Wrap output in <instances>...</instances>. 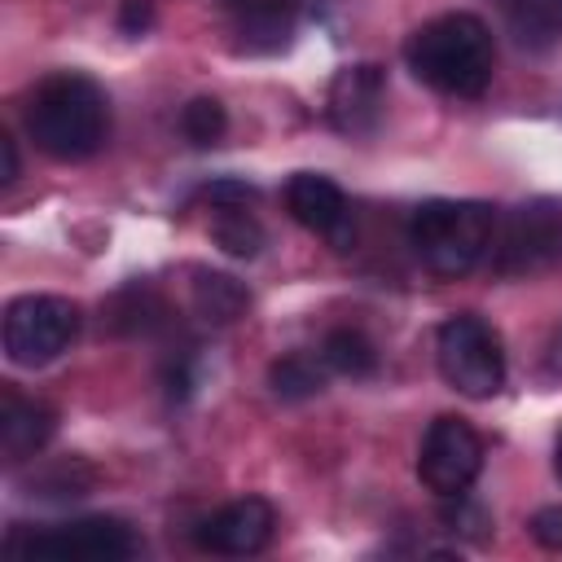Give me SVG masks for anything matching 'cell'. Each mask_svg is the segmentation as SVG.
Listing matches in <instances>:
<instances>
[{
  "mask_svg": "<svg viewBox=\"0 0 562 562\" xmlns=\"http://www.w3.org/2000/svg\"><path fill=\"white\" fill-rule=\"evenodd\" d=\"M26 132L40 154L57 162L92 158L110 136V101L97 79L79 70H57L26 97Z\"/></svg>",
  "mask_w": 562,
  "mask_h": 562,
  "instance_id": "obj_1",
  "label": "cell"
},
{
  "mask_svg": "<svg viewBox=\"0 0 562 562\" xmlns=\"http://www.w3.org/2000/svg\"><path fill=\"white\" fill-rule=\"evenodd\" d=\"M408 70L443 97H483L496 70V44L483 18L439 13L404 40Z\"/></svg>",
  "mask_w": 562,
  "mask_h": 562,
  "instance_id": "obj_2",
  "label": "cell"
},
{
  "mask_svg": "<svg viewBox=\"0 0 562 562\" xmlns=\"http://www.w3.org/2000/svg\"><path fill=\"white\" fill-rule=\"evenodd\" d=\"M496 206L430 198L408 215V246L435 277H465L483 263L496 237Z\"/></svg>",
  "mask_w": 562,
  "mask_h": 562,
  "instance_id": "obj_3",
  "label": "cell"
},
{
  "mask_svg": "<svg viewBox=\"0 0 562 562\" xmlns=\"http://www.w3.org/2000/svg\"><path fill=\"white\" fill-rule=\"evenodd\" d=\"M435 360L439 373L452 391L470 395V400H492L505 386V347L501 334L474 316V312H457L439 325L435 334Z\"/></svg>",
  "mask_w": 562,
  "mask_h": 562,
  "instance_id": "obj_4",
  "label": "cell"
},
{
  "mask_svg": "<svg viewBox=\"0 0 562 562\" xmlns=\"http://www.w3.org/2000/svg\"><path fill=\"white\" fill-rule=\"evenodd\" d=\"M79 338V307L61 294H22L4 307V356L22 369H40L70 351Z\"/></svg>",
  "mask_w": 562,
  "mask_h": 562,
  "instance_id": "obj_5",
  "label": "cell"
},
{
  "mask_svg": "<svg viewBox=\"0 0 562 562\" xmlns=\"http://www.w3.org/2000/svg\"><path fill=\"white\" fill-rule=\"evenodd\" d=\"M9 553L18 558H57V562H119L132 558L140 544L132 536V527L123 518H75L61 527H44V531H13L4 540Z\"/></svg>",
  "mask_w": 562,
  "mask_h": 562,
  "instance_id": "obj_6",
  "label": "cell"
},
{
  "mask_svg": "<svg viewBox=\"0 0 562 562\" xmlns=\"http://www.w3.org/2000/svg\"><path fill=\"white\" fill-rule=\"evenodd\" d=\"M492 268L501 277H531L562 263V206L540 198L518 206L492 237Z\"/></svg>",
  "mask_w": 562,
  "mask_h": 562,
  "instance_id": "obj_7",
  "label": "cell"
},
{
  "mask_svg": "<svg viewBox=\"0 0 562 562\" xmlns=\"http://www.w3.org/2000/svg\"><path fill=\"white\" fill-rule=\"evenodd\" d=\"M483 470V439L474 435V426L465 417H435L422 435V448H417V479L426 492H435L439 501H452L461 492L474 487Z\"/></svg>",
  "mask_w": 562,
  "mask_h": 562,
  "instance_id": "obj_8",
  "label": "cell"
},
{
  "mask_svg": "<svg viewBox=\"0 0 562 562\" xmlns=\"http://www.w3.org/2000/svg\"><path fill=\"white\" fill-rule=\"evenodd\" d=\"M285 206H290V215L307 233L325 237L334 250H347L351 246V237H356V228H351V202H347V193L329 176H321V171H294L290 184H285Z\"/></svg>",
  "mask_w": 562,
  "mask_h": 562,
  "instance_id": "obj_9",
  "label": "cell"
},
{
  "mask_svg": "<svg viewBox=\"0 0 562 562\" xmlns=\"http://www.w3.org/2000/svg\"><path fill=\"white\" fill-rule=\"evenodd\" d=\"M382 105H386V75L373 61L342 66L325 97V114L342 136H369L382 119Z\"/></svg>",
  "mask_w": 562,
  "mask_h": 562,
  "instance_id": "obj_10",
  "label": "cell"
},
{
  "mask_svg": "<svg viewBox=\"0 0 562 562\" xmlns=\"http://www.w3.org/2000/svg\"><path fill=\"white\" fill-rule=\"evenodd\" d=\"M272 527H277L272 505L263 496H241L198 522V544L224 558H246L272 540Z\"/></svg>",
  "mask_w": 562,
  "mask_h": 562,
  "instance_id": "obj_11",
  "label": "cell"
},
{
  "mask_svg": "<svg viewBox=\"0 0 562 562\" xmlns=\"http://www.w3.org/2000/svg\"><path fill=\"white\" fill-rule=\"evenodd\" d=\"M220 4L250 53H272L290 40L299 13L312 9L316 0H220Z\"/></svg>",
  "mask_w": 562,
  "mask_h": 562,
  "instance_id": "obj_12",
  "label": "cell"
},
{
  "mask_svg": "<svg viewBox=\"0 0 562 562\" xmlns=\"http://www.w3.org/2000/svg\"><path fill=\"white\" fill-rule=\"evenodd\" d=\"M57 430V413L40 400H26L18 391H4L0 400V452L4 461H31Z\"/></svg>",
  "mask_w": 562,
  "mask_h": 562,
  "instance_id": "obj_13",
  "label": "cell"
},
{
  "mask_svg": "<svg viewBox=\"0 0 562 562\" xmlns=\"http://www.w3.org/2000/svg\"><path fill=\"white\" fill-rule=\"evenodd\" d=\"M509 35L527 53H544L562 44V0H501Z\"/></svg>",
  "mask_w": 562,
  "mask_h": 562,
  "instance_id": "obj_14",
  "label": "cell"
},
{
  "mask_svg": "<svg viewBox=\"0 0 562 562\" xmlns=\"http://www.w3.org/2000/svg\"><path fill=\"white\" fill-rule=\"evenodd\" d=\"M246 303H250V294L233 277H224V272H198V281H193V307H198L202 321L228 325V321H237L246 312Z\"/></svg>",
  "mask_w": 562,
  "mask_h": 562,
  "instance_id": "obj_15",
  "label": "cell"
},
{
  "mask_svg": "<svg viewBox=\"0 0 562 562\" xmlns=\"http://www.w3.org/2000/svg\"><path fill=\"white\" fill-rule=\"evenodd\" d=\"M321 360L342 378H369L378 369V351L360 329H329L321 342Z\"/></svg>",
  "mask_w": 562,
  "mask_h": 562,
  "instance_id": "obj_16",
  "label": "cell"
},
{
  "mask_svg": "<svg viewBox=\"0 0 562 562\" xmlns=\"http://www.w3.org/2000/svg\"><path fill=\"white\" fill-rule=\"evenodd\" d=\"M246 206H250V202L215 206V220H211V237H215L228 255H237V259H250V255H259V246H263V228H259V220H255Z\"/></svg>",
  "mask_w": 562,
  "mask_h": 562,
  "instance_id": "obj_17",
  "label": "cell"
},
{
  "mask_svg": "<svg viewBox=\"0 0 562 562\" xmlns=\"http://www.w3.org/2000/svg\"><path fill=\"white\" fill-rule=\"evenodd\" d=\"M110 312H114L110 321H114L119 329H127V334H149L154 325H162V321H167V303H162L154 290H140V285H132V290L114 294Z\"/></svg>",
  "mask_w": 562,
  "mask_h": 562,
  "instance_id": "obj_18",
  "label": "cell"
},
{
  "mask_svg": "<svg viewBox=\"0 0 562 562\" xmlns=\"http://www.w3.org/2000/svg\"><path fill=\"white\" fill-rule=\"evenodd\" d=\"M268 386L281 395V400H307L325 386V373L312 356H281L272 369H268Z\"/></svg>",
  "mask_w": 562,
  "mask_h": 562,
  "instance_id": "obj_19",
  "label": "cell"
},
{
  "mask_svg": "<svg viewBox=\"0 0 562 562\" xmlns=\"http://www.w3.org/2000/svg\"><path fill=\"white\" fill-rule=\"evenodd\" d=\"M228 119H224V105L215 97H193L184 110H180V132L193 140V145H215L224 136Z\"/></svg>",
  "mask_w": 562,
  "mask_h": 562,
  "instance_id": "obj_20",
  "label": "cell"
},
{
  "mask_svg": "<svg viewBox=\"0 0 562 562\" xmlns=\"http://www.w3.org/2000/svg\"><path fill=\"white\" fill-rule=\"evenodd\" d=\"M531 536H536V544H544V549H562V505H544V509H536V518H531Z\"/></svg>",
  "mask_w": 562,
  "mask_h": 562,
  "instance_id": "obj_21",
  "label": "cell"
},
{
  "mask_svg": "<svg viewBox=\"0 0 562 562\" xmlns=\"http://www.w3.org/2000/svg\"><path fill=\"white\" fill-rule=\"evenodd\" d=\"M154 26V0H123L119 9V31L123 35H145Z\"/></svg>",
  "mask_w": 562,
  "mask_h": 562,
  "instance_id": "obj_22",
  "label": "cell"
},
{
  "mask_svg": "<svg viewBox=\"0 0 562 562\" xmlns=\"http://www.w3.org/2000/svg\"><path fill=\"white\" fill-rule=\"evenodd\" d=\"M0 154H4V171H0V180L9 184V180L18 176V145H13V136H0Z\"/></svg>",
  "mask_w": 562,
  "mask_h": 562,
  "instance_id": "obj_23",
  "label": "cell"
},
{
  "mask_svg": "<svg viewBox=\"0 0 562 562\" xmlns=\"http://www.w3.org/2000/svg\"><path fill=\"white\" fill-rule=\"evenodd\" d=\"M553 470H558V479H562V435H558V448H553Z\"/></svg>",
  "mask_w": 562,
  "mask_h": 562,
  "instance_id": "obj_24",
  "label": "cell"
}]
</instances>
